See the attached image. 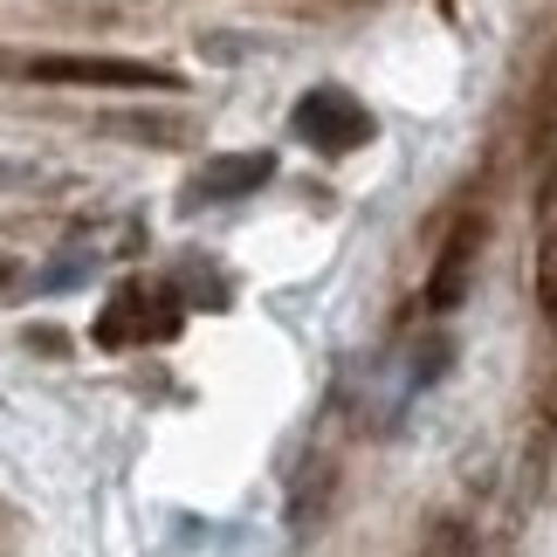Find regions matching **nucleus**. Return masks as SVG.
<instances>
[{"instance_id": "obj_1", "label": "nucleus", "mask_w": 557, "mask_h": 557, "mask_svg": "<svg viewBox=\"0 0 557 557\" xmlns=\"http://www.w3.org/2000/svg\"><path fill=\"white\" fill-rule=\"evenodd\" d=\"M28 76L55 83V90H180L173 70H152L132 55H35Z\"/></svg>"}, {"instance_id": "obj_2", "label": "nucleus", "mask_w": 557, "mask_h": 557, "mask_svg": "<svg viewBox=\"0 0 557 557\" xmlns=\"http://www.w3.org/2000/svg\"><path fill=\"white\" fill-rule=\"evenodd\" d=\"M296 132H304L317 152L345 159V152H358V145L372 138V111H366V103H358L351 90L324 83V90H310L304 103H296Z\"/></svg>"}, {"instance_id": "obj_3", "label": "nucleus", "mask_w": 557, "mask_h": 557, "mask_svg": "<svg viewBox=\"0 0 557 557\" xmlns=\"http://www.w3.org/2000/svg\"><path fill=\"white\" fill-rule=\"evenodd\" d=\"M180 331V310L165 304V296H152V289H117L111 304H103V317H97V345H145V337H173Z\"/></svg>"}, {"instance_id": "obj_4", "label": "nucleus", "mask_w": 557, "mask_h": 557, "mask_svg": "<svg viewBox=\"0 0 557 557\" xmlns=\"http://www.w3.org/2000/svg\"><path fill=\"white\" fill-rule=\"evenodd\" d=\"M275 180V159L269 152H227V159H207L200 173H193V200H242V193L269 186Z\"/></svg>"}, {"instance_id": "obj_5", "label": "nucleus", "mask_w": 557, "mask_h": 557, "mask_svg": "<svg viewBox=\"0 0 557 557\" xmlns=\"http://www.w3.org/2000/svg\"><path fill=\"white\" fill-rule=\"evenodd\" d=\"M475 242H482V227H475V221H461L455 234H447V248H441V269H434V283H426V304H434V310H455L461 296H468Z\"/></svg>"}, {"instance_id": "obj_6", "label": "nucleus", "mask_w": 557, "mask_h": 557, "mask_svg": "<svg viewBox=\"0 0 557 557\" xmlns=\"http://www.w3.org/2000/svg\"><path fill=\"white\" fill-rule=\"evenodd\" d=\"M537 304L557 324V213H550V227H544V242H537Z\"/></svg>"}, {"instance_id": "obj_7", "label": "nucleus", "mask_w": 557, "mask_h": 557, "mask_svg": "<svg viewBox=\"0 0 557 557\" xmlns=\"http://www.w3.org/2000/svg\"><path fill=\"white\" fill-rule=\"evenodd\" d=\"M0 283H8V262H0Z\"/></svg>"}]
</instances>
